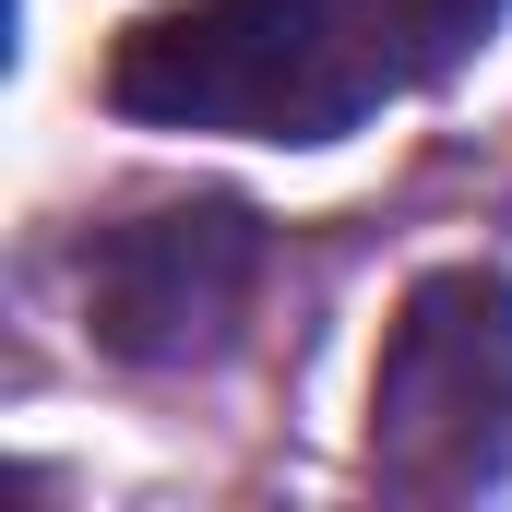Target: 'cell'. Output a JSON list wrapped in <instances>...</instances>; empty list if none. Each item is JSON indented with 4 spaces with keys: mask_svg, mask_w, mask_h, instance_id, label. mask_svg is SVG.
Returning <instances> with one entry per match:
<instances>
[{
    "mask_svg": "<svg viewBox=\"0 0 512 512\" xmlns=\"http://www.w3.org/2000/svg\"><path fill=\"white\" fill-rule=\"evenodd\" d=\"M393 84L405 72L358 0H167L108 48V108L143 131L346 143Z\"/></svg>",
    "mask_w": 512,
    "mask_h": 512,
    "instance_id": "1",
    "label": "cell"
},
{
    "mask_svg": "<svg viewBox=\"0 0 512 512\" xmlns=\"http://www.w3.org/2000/svg\"><path fill=\"white\" fill-rule=\"evenodd\" d=\"M358 12H370V36L393 48V72H405V84H453V72L501 36L512 0H358Z\"/></svg>",
    "mask_w": 512,
    "mask_h": 512,
    "instance_id": "4",
    "label": "cell"
},
{
    "mask_svg": "<svg viewBox=\"0 0 512 512\" xmlns=\"http://www.w3.org/2000/svg\"><path fill=\"white\" fill-rule=\"evenodd\" d=\"M370 477L393 501H477L512 477V274L441 262L405 286L370 370Z\"/></svg>",
    "mask_w": 512,
    "mask_h": 512,
    "instance_id": "2",
    "label": "cell"
},
{
    "mask_svg": "<svg viewBox=\"0 0 512 512\" xmlns=\"http://www.w3.org/2000/svg\"><path fill=\"white\" fill-rule=\"evenodd\" d=\"M262 286V227L239 203H155L84 239V322L131 370H191L239 334Z\"/></svg>",
    "mask_w": 512,
    "mask_h": 512,
    "instance_id": "3",
    "label": "cell"
}]
</instances>
